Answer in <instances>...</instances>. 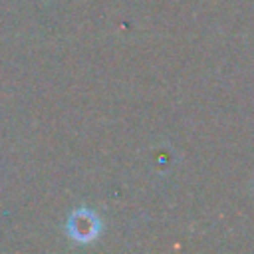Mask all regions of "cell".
Listing matches in <instances>:
<instances>
[{
	"instance_id": "1",
	"label": "cell",
	"mask_w": 254,
	"mask_h": 254,
	"mask_svg": "<svg viewBox=\"0 0 254 254\" xmlns=\"http://www.w3.org/2000/svg\"><path fill=\"white\" fill-rule=\"evenodd\" d=\"M69 230L77 240H91L97 234V220L93 218L91 212L79 210L73 214V218L69 222Z\"/></svg>"
}]
</instances>
